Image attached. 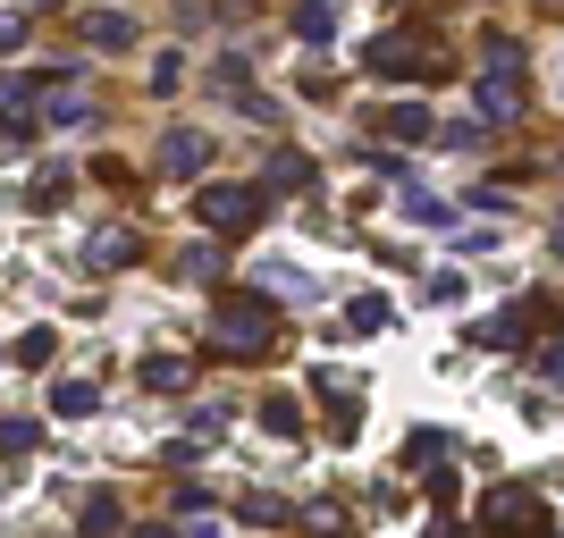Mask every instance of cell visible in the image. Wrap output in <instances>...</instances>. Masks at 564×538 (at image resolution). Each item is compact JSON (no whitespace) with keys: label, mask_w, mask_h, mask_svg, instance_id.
<instances>
[{"label":"cell","mask_w":564,"mask_h":538,"mask_svg":"<svg viewBox=\"0 0 564 538\" xmlns=\"http://www.w3.org/2000/svg\"><path fill=\"white\" fill-rule=\"evenodd\" d=\"M261 429H270V438H295V429H304V413H295L286 396H270V404H261Z\"/></svg>","instance_id":"17"},{"label":"cell","mask_w":564,"mask_h":538,"mask_svg":"<svg viewBox=\"0 0 564 538\" xmlns=\"http://www.w3.org/2000/svg\"><path fill=\"white\" fill-rule=\"evenodd\" d=\"M261 186H286V194L312 186V161L304 152H270V161H261Z\"/></svg>","instance_id":"13"},{"label":"cell","mask_w":564,"mask_h":538,"mask_svg":"<svg viewBox=\"0 0 564 538\" xmlns=\"http://www.w3.org/2000/svg\"><path fill=\"white\" fill-rule=\"evenodd\" d=\"M540 371H547V378H564V337H556V345L540 353Z\"/></svg>","instance_id":"26"},{"label":"cell","mask_w":564,"mask_h":538,"mask_svg":"<svg viewBox=\"0 0 564 538\" xmlns=\"http://www.w3.org/2000/svg\"><path fill=\"white\" fill-rule=\"evenodd\" d=\"M362 59H371V76H379V85H422V76H447V59H438V51H430L422 34H379V43L362 51Z\"/></svg>","instance_id":"2"},{"label":"cell","mask_w":564,"mask_h":538,"mask_svg":"<svg viewBox=\"0 0 564 538\" xmlns=\"http://www.w3.org/2000/svg\"><path fill=\"white\" fill-rule=\"evenodd\" d=\"M85 43L94 51H127L135 43V18H127V9H94V18H85Z\"/></svg>","instance_id":"8"},{"label":"cell","mask_w":564,"mask_h":538,"mask_svg":"<svg viewBox=\"0 0 564 538\" xmlns=\"http://www.w3.org/2000/svg\"><path fill=\"white\" fill-rule=\"evenodd\" d=\"M404 211L422 219V228H438V219H447V202H438V194H404Z\"/></svg>","instance_id":"22"},{"label":"cell","mask_w":564,"mask_h":538,"mask_svg":"<svg viewBox=\"0 0 564 538\" xmlns=\"http://www.w3.org/2000/svg\"><path fill=\"white\" fill-rule=\"evenodd\" d=\"M25 9H51V0H25Z\"/></svg>","instance_id":"28"},{"label":"cell","mask_w":564,"mask_h":538,"mask_svg":"<svg viewBox=\"0 0 564 538\" xmlns=\"http://www.w3.org/2000/svg\"><path fill=\"white\" fill-rule=\"evenodd\" d=\"M354 429H362V404H354V387H337V404H329V438L346 446Z\"/></svg>","instance_id":"16"},{"label":"cell","mask_w":564,"mask_h":538,"mask_svg":"<svg viewBox=\"0 0 564 538\" xmlns=\"http://www.w3.org/2000/svg\"><path fill=\"white\" fill-rule=\"evenodd\" d=\"M379 127H388V135H397V143H422V135H430V127H438V118H430V110H422V101H397V110L379 118Z\"/></svg>","instance_id":"15"},{"label":"cell","mask_w":564,"mask_h":538,"mask_svg":"<svg viewBox=\"0 0 564 538\" xmlns=\"http://www.w3.org/2000/svg\"><path fill=\"white\" fill-rule=\"evenodd\" d=\"M127 261H135V228H94L85 235V270H101V278H110V270H127Z\"/></svg>","instance_id":"7"},{"label":"cell","mask_w":564,"mask_h":538,"mask_svg":"<svg viewBox=\"0 0 564 538\" xmlns=\"http://www.w3.org/2000/svg\"><path fill=\"white\" fill-rule=\"evenodd\" d=\"M388 320H397V304H388V295H354V304H346V337H379Z\"/></svg>","instance_id":"10"},{"label":"cell","mask_w":564,"mask_h":538,"mask_svg":"<svg viewBox=\"0 0 564 538\" xmlns=\"http://www.w3.org/2000/svg\"><path fill=\"white\" fill-rule=\"evenodd\" d=\"M143 387H152V396H177V387H186V378H194V362H177V353H152V362H143Z\"/></svg>","instance_id":"12"},{"label":"cell","mask_w":564,"mask_h":538,"mask_svg":"<svg viewBox=\"0 0 564 538\" xmlns=\"http://www.w3.org/2000/svg\"><path fill=\"white\" fill-rule=\"evenodd\" d=\"M438 446H447V438H438V429H422V438L404 446V454H413V471H430V463H438Z\"/></svg>","instance_id":"24"},{"label":"cell","mask_w":564,"mask_h":538,"mask_svg":"<svg viewBox=\"0 0 564 538\" xmlns=\"http://www.w3.org/2000/svg\"><path fill=\"white\" fill-rule=\"evenodd\" d=\"M135 538H186V530H135Z\"/></svg>","instance_id":"27"},{"label":"cell","mask_w":564,"mask_h":538,"mask_svg":"<svg viewBox=\"0 0 564 538\" xmlns=\"http://www.w3.org/2000/svg\"><path fill=\"white\" fill-rule=\"evenodd\" d=\"M480 521H489V530H514V521H531V530H547V514H540V496H531V488H489V505H480Z\"/></svg>","instance_id":"5"},{"label":"cell","mask_w":564,"mask_h":538,"mask_svg":"<svg viewBox=\"0 0 564 538\" xmlns=\"http://www.w3.org/2000/svg\"><path fill=\"white\" fill-rule=\"evenodd\" d=\"M556 253H564V228H556Z\"/></svg>","instance_id":"29"},{"label":"cell","mask_w":564,"mask_h":538,"mask_svg":"<svg viewBox=\"0 0 564 538\" xmlns=\"http://www.w3.org/2000/svg\"><path fill=\"white\" fill-rule=\"evenodd\" d=\"M25 43V9H0V51H18Z\"/></svg>","instance_id":"25"},{"label":"cell","mask_w":564,"mask_h":538,"mask_svg":"<svg viewBox=\"0 0 564 538\" xmlns=\"http://www.w3.org/2000/svg\"><path fill=\"white\" fill-rule=\"evenodd\" d=\"M203 161H212V135H194V127H169L161 135V177H194Z\"/></svg>","instance_id":"6"},{"label":"cell","mask_w":564,"mask_h":538,"mask_svg":"<svg viewBox=\"0 0 564 538\" xmlns=\"http://www.w3.org/2000/svg\"><path fill=\"white\" fill-rule=\"evenodd\" d=\"M0 454H34V421H18V413H9V421H0Z\"/></svg>","instance_id":"21"},{"label":"cell","mask_w":564,"mask_h":538,"mask_svg":"<svg viewBox=\"0 0 564 538\" xmlns=\"http://www.w3.org/2000/svg\"><path fill=\"white\" fill-rule=\"evenodd\" d=\"M51 413L85 421V413H101V387H94V378H59V387H51Z\"/></svg>","instance_id":"11"},{"label":"cell","mask_w":564,"mask_h":538,"mask_svg":"<svg viewBox=\"0 0 564 538\" xmlns=\"http://www.w3.org/2000/svg\"><path fill=\"white\" fill-rule=\"evenodd\" d=\"M295 34H304V43H329L337 34V0H295Z\"/></svg>","instance_id":"14"},{"label":"cell","mask_w":564,"mask_h":538,"mask_svg":"<svg viewBox=\"0 0 564 538\" xmlns=\"http://www.w3.org/2000/svg\"><path fill=\"white\" fill-rule=\"evenodd\" d=\"M18 362H25V371H43V362H51V328H25V337H18Z\"/></svg>","instance_id":"20"},{"label":"cell","mask_w":564,"mask_h":538,"mask_svg":"<svg viewBox=\"0 0 564 538\" xmlns=\"http://www.w3.org/2000/svg\"><path fill=\"white\" fill-rule=\"evenodd\" d=\"M480 118H489V127H514V118H522V51H514V43H489V76H480Z\"/></svg>","instance_id":"3"},{"label":"cell","mask_w":564,"mask_h":538,"mask_svg":"<svg viewBox=\"0 0 564 538\" xmlns=\"http://www.w3.org/2000/svg\"><path fill=\"white\" fill-rule=\"evenodd\" d=\"M194 219L212 235H253L261 228V194L253 186H203L194 194Z\"/></svg>","instance_id":"4"},{"label":"cell","mask_w":564,"mask_h":538,"mask_svg":"<svg viewBox=\"0 0 564 538\" xmlns=\"http://www.w3.org/2000/svg\"><path fill=\"white\" fill-rule=\"evenodd\" d=\"M177 270H186L194 286H212V278H219V244H186V261H177Z\"/></svg>","instance_id":"18"},{"label":"cell","mask_w":564,"mask_h":538,"mask_svg":"<svg viewBox=\"0 0 564 538\" xmlns=\"http://www.w3.org/2000/svg\"><path fill=\"white\" fill-rule=\"evenodd\" d=\"M177 76H186V68H177V51H161V59H152V94H177Z\"/></svg>","instance_id":"23"},{"label":"cell","mask_w":564,"mask_h":538,"mask_svg":"<svg viewBox=\"0 0 564 538\" xmlns=\"http://www.w3.org/2000/svg\"><path fill=\"white\" fill-rule=\"evenodd\" d=\"M212 345L219 353H236V362H253V353H270L279 345V311L261 304V295H219V311H212Z\"/></svg>","instance_id":"1"},{"label":"cell","mask_w":564,"mask_h":538,"mask_svg":"<svg viewBox=\"0 0 564 538\" xmlns=\"http://www.w3.org/2000/svg\"><path fill=\"white\" fill-rule=\"evenodd\" d=\"M0 118H9V135H34V85L25 76H0Z\"/></svg>","instance_id":"9"},{"label":"cell","mask_w":564,"mask_h":538,"mask_svg":"<svg viewBox=\"0 0 564 538\" xmlns=\"http://www.w3.org/2000/svg\"><path fill=\"white\" fill-rule=\"evenodd\" d=\"M118 521V496H85V538H110Z\"/></svg>","instance_id":"19"}]
</instances>
